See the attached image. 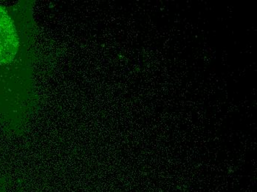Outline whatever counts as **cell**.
Returning <instances> with one entry per match:
<instances>
[{
    "label": "cell",
    "mask_w": 257,
    "mask_h": 192,
    "mask_svg": "<svg viewBox=\"0 0 257 192\" xmlns=\"http://www.w3.org/2000/svg\"><path fill=\"white\" fill-rule=\"evenodd\" d=\"M0 192H8L4 188H3V186H2L1 184H0Z\"/></svg>",
    "instance_id": "2"
},
{
    "label": "cell",
    "mask_w": 257,
    "mask_h": 192,
    "mask_svg": "<svg viewBox=\"0 0 257 192\" xmlns=\"http://www.w3.org/2000/svg\"><path fill=\"white\" fill-rule=\"evenodd\" d=\"M33 25L28 2L0 3V124L21 133L32 106Z\"/></svg>",
    "instance_id": "1"
}]
</instances>
